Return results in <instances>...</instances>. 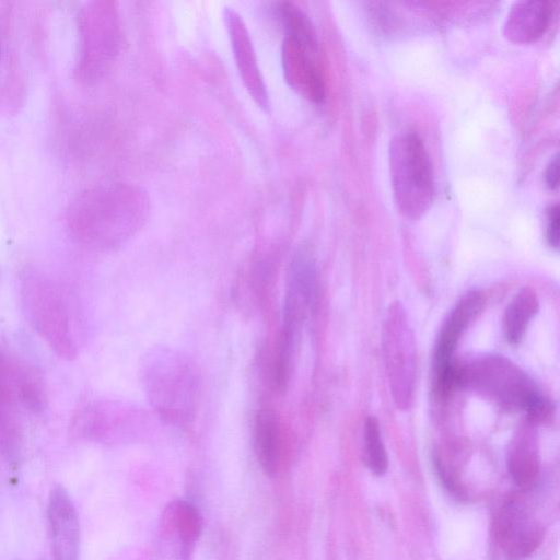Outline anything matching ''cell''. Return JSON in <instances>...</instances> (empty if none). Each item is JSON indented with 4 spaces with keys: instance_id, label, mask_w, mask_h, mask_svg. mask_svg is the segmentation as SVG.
I'll use <instances>...</instances> for the list:
<instances>
[{
    "instance_id": "1",
    "label": "cell",
    "mask_w": 560,
    "mask_h": 560,
    "mask_svg": "<svg viewBox=\"0 0 560 560\" xmlns=\"http://www.w3.org/2000/svg\"><path fill=\"white\" fill-rule=\"evenodd\" d=\"M149 199L141 188L114 183L81 192L67 210V225L73 238L98 249H115L143 226Z\"/></svg>"
},
{
    "instance_id": "2",
    "label": "cell",
    "mask_w": 560,
    "mask_h": 560,
    "mask_svg": "<svg viewBox=\"0 0 560 560\" xmlns=\"http://www.w3.org/2000/svg\"><path fill=\"white\" fill-rule=\"evenodd\" d=\"M140 383L158 416L175 425L190 424L197 415L201 395V375L186 353L156 347L140 363Z\"/></svg>"
},
{
    "instance_id": "3",
    "label": "cell",
    "mask_w": 560,
    "mask_h": 560,
    "mask_svg": "<svg viewBox=\"0 0 560 560\" xmlns=\"http://www.w3.org/2000/svg\"><path fill=\"white\" fill-rule=\"evenodd\" d=\"M456 386L472 388L508 409L524 410L533 422L542 421L549 415L550 405L534 381L501 355L456 365Z\"/></svg>"
},
{
    "instance_id": "4",
    "label": "cell",
    "mask_w": 560,
    "mask_h": 560,
    "mask_svg": "<svg viewBox=\"0 0 560 560\" xmlns=\"http://www.w3.org/2000/svg\"><path fill=\"white\" fill-rule=\"evenodd\" d=\"M388 160L393 196L399 212L411 220L421 218L435 196L432 162L421 137L415 131L394 136Z\"/></svg>"
},
{
    "instance_id": "5",
    "label": "cell",
    "mask_w": 560,
    "mask_h": 560,
    "mask_svg": "<svg viewBox=\"0 0 560 560\" xmlns=\"http://www.w3.org/2000/svg\"><path fill=\"white\" fill-rule=\"evenodd\" d=\"M46 390L38 372L24 360L0 349V448L15 457L22 440L21 411L39 413Z\"/></svg>"
},
{
    "instance_id": "6",
    "label": "cell",
    "mask_w": 560,
    "mask_h": 560,
    "mask_svg": "<svg viewBox=\"0 0 560 560\" xmlns=\"http://www.w3.org/2000/svg\"><path fill=\"white\" fill-rule=\"evenodd\" d=\"M26 316L38 336L60 358L73 360L78 354L70 311L63 292L49 277L28 271L21 283Z\"/></svg>"
},
{
    "instance_id": "7",
    "label": "cell",
    "mask_w": 560,
    "mask_h": 560,
    "mask_svg": "<svg viewBox=\"0 0 560 560\" xmlns=\"http://www.w3.org/2000/svg\"><path fill=\"white\" fill-rule=\"evenodd\" d=\"M78 28L75 71L80 80L94 82L108 71L119 50L120 31L115 2L86 3L79 12Z\"/></svg>"
},
{
    "instance_id": "8",
    "label": "cell",
    "mask_w": 560,
    "mask_h": 560,
    "mask_svg": "<svg viewBox=\"0 0 560 560\" xmlns=\"http://www.w3.org/2000/svg\"><path fill=\"white\" fill-rule=\"evenodd\" d=\"M412 330L399 303L388 310L384 324L383 349L393 399L400 409L409 408L416 383V347Z\"/></svg>"
},
{
    "instance_id": "9",
    "label": "cell",
    "mask_w": 560,
    "mask_h": 560,
    "mask_svg": "<svg viewBox=\"0 0 560 560\" xmlns=\"http://www.w3.org/2000/svg\"><path fill=\"white\" fill-rule=\"evenodd\" d=\"M485 303L479 291L466 293L454 306L436 338L434 351V392L444 397L455 386L454 350L469 323L477 316Z\"/></svg>"
},
{
    "instance_id": "10",
    "label": "cell",
    "mask_w": 560,
    "mask_h": 560,
    "mask_svg": "<svg viewBox=\"0 0 560 560\" xmlns=\"http://www.w3.org/2000/svg\"><path fill=\"white\" fill-rule=\"evenodd\" d=\"M145 415L137 406L122 401L98 399L82 405L71 418V431L93 441H110L132 428Z\"/></svg>"
},
{
    "instance_id": "11",
    "label": "cell",
    "mask_w": 560,
    "mask_h": 560,
    "mask_svg": "<svg viewBox=\"0 0 560 560\" xmlns=\"http://www.w3.org/2000/svg\"><path fill=\"white\" fill-rule=\"evenodd\" d=\"M281 63L285 82L295 93L313 103L325 100L326 81L318 45L285 35L281 47Z\"/></svg>"
},
{
    "instance_id": "12",
    "label": "cell",
    "mask_w": 560,
    "mask_h": 560,
    "mask_svg": "<svg viewBox=\"0 0 560 560\" xmlns=\"http://www.w3.org/2000/svg\"><path fill=\"white\" fill-rule=\"evenodd\" d=\"M492 533L509 560L528 558L541 544L542 528L533 523L523 504L511 499L493 518Z\"/></svg>"
},
{
    "instance_id": "13",
    "label": "cell",
    "mask_w": 560,
    "mask_h": 560,
    "mask_svg": "<svg viewBox=\"0 0 560 560\" xmlns=\"http://www.w3.org/2000/svg\"><path fill=\"white\" fill-rule=\"evenodd\" d=\"M47 520L54 560H80V522L75 504L63 486L48 497Z\"/></svg>"
},
{
    "instance_id": "14",
    "label": "cell",
    "mask_w": 560,
    "mask_h": 560,
    "mask_svg": "<svg viewBox=\"0 0 560 560\" xmlns=\"http://www.w3.org/2000/svg\"><path fill=\"white\" fill-rule=\"evenodd\" d=\"M223 16L240 77L255 103L268 112L269 95L246 24L233 8H225Z\"/></svg>"
},
{
    "instance_id": "15",
    "label": "cell",
    "mask_w": 560,
    "mask_h": 560,
    "mask_svg": "<svg viewBox=\"0 0 560 560\" xmlns=\"http://www.w3.org/2000/svg\"><path fill=\"white\" fill-rule=\"evenodd\" d=\"M552 7L544 0H522L513 3L505 22V37L516 44H528L540 38L550 23Z\"/></svg>"
},
{
    "instance_id": "16",
    "label": "cell",
    "mask_w": 560,
    "mask_h": 560,
    "mask_svg": "<svg viewBox=\"0 0 560 560\" xmlns=\"http://www.w3.org/2000/svg\"><path fill=\"white\" fill-rule=\"evenodd\" d=\"M257 460L267 475H276L284 455V432L278 413L270 408L257 411L254 425Z\"/></svg>"
},
{
    "instance_id": "17",
    "label": "cell",
    "mask_w": 560,
    "mask_h": 560,
    "mask_svg": "<svg viewBox=\"0 0 560 560\" xmlns=\"http://www.w3.org/2000/svg\"><path fill=\"white\" fill-rule=\"evenodd\" d=\"M285 295L292 298L307 313L318 298V271L312 248L302 245L294 253L288 269Z\"/></svg>"
},
{
    "instance_id": "18",
    "label": "cell",
    "mask_w": 560,
    "mask_h": 560,
    "mask_svg": "<svg viewBox=\"0 0 560 560\" xmlns=\"http://www.w3.org/2000/svg\"><path fill=\"white\" fill-rule=\"evenodd\" d=\"M538 311V299L532 288L521 289L509 303L504 317L503 330L511 343H518L526 328Z\"/></svg>"
},
{
    "instance_id": "19",
    "label": "cell",
    "mask_w": 560,
    "mask_h": 560,
    "mask_svg": "<svg viewBox=\"0 0 560 560\" xmlns=\"http://www.w3.org/2000/svg\"><path fill=\"white\" fill-rule=\"evenodd\" d=\"M164 525L185 544L195 542L202 530V517L190 502L177 500L164 513Z\"/></svg>"
},
{
    "instance_id": "20",
    "label": "cell",
    "mask_w": 560,
    "mask_h": 560,
    "mask_svg": "<svg viewBox=\"0 0 560 560\" xmlns=\"http://www.w3.org/2000/svg\"><path fill=\"white\" fill-rule=\"evenodd\" d=\"M276 11L285 30V35L306 44L318 45L313 23L299 7L292 2H280Z\"/></svg>"
},
{
    "instance_id": "21",
    "label": "cell",
    "mask_w": 560,
    "mask_h": 560,
    "mask_svg": "<svg viewBox=\"0 0 560 560\" xmlns=\"http://www.w3.org/2000/svg\"><path fill=\"white\" fill-rule=\"evenodd\" d=\"M364 462L374 475H383L388 467L387 454L382 441L381 429L375 417H368L363 431Z\"/></svg>"
},
{
    "instance_id": "22",
    "label": "cell",
    "mask_w": 560,
    "mask_h": 560,
    "mask_svg": "<svg viewBox=\"0 0 560 560\" xmlns=\"http://www.w3.org/2000/svg\"><path fill=\"white\" fill-rule=\"evenodd\" d=\"M509 469L514 482L523 490L532 489L537 482L539 465L527 444L515 446L509 458Z\"/></svg>"
},
{
    "instance_id": "23",
    "label": "cell",
    "mask_w": 560,
    "mask_h": 560,
    "mask_svg": "<svg viewBox=\"0 0 560 560\" xmlns=\"http://www.w3.org/2000/svg\"><path fill=\"white\" fill-rule=\"evenodd\" d=\"M559 207L558 205L550 206L547 210V228H546V235L547 241L549 245L558 249L559 248Z\"/></svg>"
},
{
    "instance_id": "24",
    "label": "cell",
    "mask_w": 560,
    "mask_h": 560,
    "mask_svg": "<svg viewBox=\"0 0 560 560\" xmlns=\"http://www.w3.org/2000/svg\"><path fill=\"white\" fill-rule=\"evenodd\" d=\"M545 183L551 190L557 189L559 185V154L556 153L547 164L545 170Z\"/></svg>"
},
{
    "instance_id": "25",
    "label": "cell",
    "mask_w": 560,
    "mask_h": 560,
    "mask_svg": "<svg viewBox=\"0 0 560 560\" xmlns=\"http://www.w3.org/2000/svg\"><path fill=\"white\" fill-rule=\"evenodd\" d=\"M434 465H435L436 471H438L442 482L444 483L445 488H447L455 495L460 497L463 494V490H462L460 486L444 469L441 462L439 459H435Z\"/></svg>"
},
{
    "instance_id": "26",
    "label": "cell",
    "mask_w": 560,
    "mask_h": 560,
    "mask_svg": "<svg viewBox=\"0 0 560 560\" xmlns=\"http://www.w3.org/2000/svg\"><path fill=\"white\" fill-rule=\"evenodd\" d=\"M0 57H1V47H0Z\"/></svg>"
}]
</instances>
